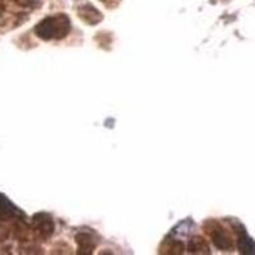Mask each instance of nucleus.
Instances as JSON below:
<instances>
[{"mask_svg":"<svg viewBox=\"0 0 255 255\" xmlns=\"http://www.w3.org/2000/svg\"><path fill=\"white\" fill-rule=\"evenodd\" d=\"M69 32L70 19L64 13L44 18L35 27L36 36L44 41L61 40V38L67 37Z\"/></svg>","mask_w":255,"mask_h":255,"instance_id":"nucleus-1","label":"nucleus"},{"mask_svg":"<svg viewBox=\"0 0 255 255\" xmlns=\"http://www.w3.org/2000/svg\"><path fill=\"white\" fill-rule=\"evenodd\" d=\"M204 231L208 234L212 243L215 244L217 249L223 250V252H230L234 248V241H232L231 235L227 230L221 225L220 222L215 220H209L204 223Z\"/></svg>","mask_w":255,"mask_h":255,"instance_id":"nucleus-2","label":"nucleus"},{"mask_svg":"<svg viewBox=\"0 0 255 255\" xmlns=\"http://www.w3.org/2000/svg\"><path fill=\"white\" fill-rule=\"evenodd\" d=\"M54 230H55V223H54L51 216L46 215V213H37L33 216L32 231L35 232V235L41 240H49L54 234Z\"/></svg>","mask_w":255,"mask_h":255,"instance_id":"nucleus-3","label":"nucleus"},{"mask_svg":"<svg viewBox=\"0 0 255 255\" xmlns=\"http://www.w3.org/2000/svg\"><path fill=\"white\" fill-rule=\"evenodd\" d=\"M77 14H78V17L83 20L84 23L90 24V26H96V24H99L104 19V15H102V13L100 12L99 9L96 8L93 4L84 1V0H79L78 1Z\"/></svg>","mask_w":255,"mask_h":255,"instance_id":"nucleus-4","label":"nucleus"},{"mask_svg":"<svg viewBox=\"0 0 255 255\" xmlns=\"http://www.w3.org/2000/svg\"><path fill=\"white\" fill-rule=\"evenodd\" d=\"M76 243L78 245V254H92L97 247V240L88 232H79L76 235Z\"/></svg>","mask_w":255,"mask_h":255,"instance_id":"nucleus-5","label":"nucleus"},{"mask_svg":"<svg viewBox=\"0 0 255 255\" xmlns=\"http://www.w3.org/2000/svg\"><path fill=\"white\" fill-rule=\"evenodd\" d=\"M188 250L191 254H211L208 243L200 236H194L189 241Z\"/></svg>","mask_w":255,"mask_h":255,"instance_id":"nucleus-6","label":"nucleus"},{"mask_svg":"<svg viewBox=\"0 0 255 255\" xmlns=\"http://www.w3.org/2000/svg\"><path fill=\"white\" fill-rule=\"evenodd\" d=\"M17 208L5 197L0 194V221H5L17 215Z\"/></svg>","mask_w":255,"mask_h":255,"instance_id":"nucleus-7","label":"nucleus"},{"mask_svg":"<svg viewBox=\"0 0 255 255\" xmlns=\"http://www.w3.org/2000/svg\"><path fill=\"white\" fill-rule=\"evenodd\" d=\"M159 253H165V254H183L184 245L179 240L171 239V240H168L167 243L163 244Z\"/></svg>","mask_w":255,"mask_h":255,"instance_id":"nucleus-8","label":"nucleus"},{"mask_svg":"<svg viewBox=\"0 0 255 255\" xmlns=\"http://www.w3.org/2000/svg\"><path fill=\"white\" fill-rule=\"evenodd\" d=\"M239 249L243 254H255V243L248 238L245 232H243V235L239 238Z\"/></svg>","mask_w":255,"mask_h":255,"instance_id":"nucleus-9","label":"nucleus"},{"mask_svg":"<svg viewBox=\"0 0 255 255\" xmlns=\"http://www.w3.org/2000/svg\"><path fill=\"white\" fill-rule=\"evenodd\" d=\"M19 6H33L38 0H14Z\"/></svg>","mask_w":255,"mask_h":255,"instance_id":"nucleus-10","label":"nucleus"},{"mask_svg":"<svg viewBox=\"0 0 255 255\" xmlns=\"http://www.w3.org/2000/svg\"><path fill=\"white\" fill-rule=\"evenodd\" d=\"M9 235V230L4 225H0V243L5 240Z\"/></svg>","mask_w":255,"mask_h":255,"instance_id":"nucleus-11","label":"nucleus"},{"mask_svg":"<svg viewBox=\"0 0 255 255\" xmlns=\"http://www.w3.org/2000/svg\"><path fill=\"white\" fill-rule=\"evenodd\" d=\"M100 1H102L108 8L109 6H116L119 3V0H100Z\"/></svg>","mask_w":255,"mask_h":255,"instance_id":"nucleus-12","label":"nucleus"}]
</instances>
